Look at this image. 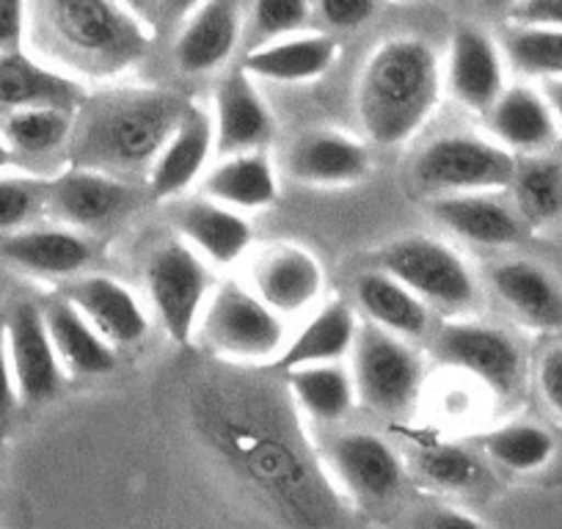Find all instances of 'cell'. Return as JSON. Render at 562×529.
I'll return each mask as SVG.
<instances>
[{
    "mask_svg": "<svg viewBox=\"0 0 562 529\" xmlns=\"http://www.w3.org/2000/svg\"><path fill=\"white\" fill-rule=\"evenodd\" d=\"M516 155L494 138L450 133L422 149L414 164V182L434 199L456 193H496L510 188Z\"/></svg>",
    "mask_w": 562,
    "mask_h": 529,
    "instance_id": "9c48e42d",
    "label": "cell"
},
{
    "mask_svg": "<svg viewBox=\"0 0 562 529\" xmlns=\"http://www.w3.org/2000/svg\"><path fill=\"white\" fill-rule=\"evenodd\" d=\"M204 0H155V14H153V29H180Z\"/></svg>",
    "mask_w": 562,
    "mask_h": 529,
    "instance_id": "bcb514c9",
    "label": "cell"
},
{
    "mask_svg": "<svg viewBox=\"0 0 562 529\" xmlns=\"http://www.w3.org/2000/svg\"><path fill=\"white\" fill-rule=\"evenodd\" d=\"M89 91L83 80L50 67L34 53L18 50L0 53V116L31 108H61L75 111L83 105Z\"/></svg>",
    "mask_w": 562,
    "mask_h": 529,
    "instance_id": "e0dca14e",
    "label": "cell"
},
{
    "mask_svg": "<svg viewBox=\"0 0 562 529\" xmlns=\"http://www.w3.org/2000/svg\"><path fill=\"white\" fill-rule=\"evenodd\" d=\"M29 31V0H0V53L23 47Z\"/></svg>",
    "mask_w": 562,
    "mask_h": 529,
    "instance_id": "ee69618b",
    "label": "cell"
},
{
    "mask_svg": "<svg viewBox=\"0 0 562 529\" xmlns=\"http://www.w3.org/2000/svg\"><path fill=\"white\" fill-rule=\"evenodd\" d=\"M42 315L69 375L97 378L116 367V348L61 293L42 304Z\"/></svg>",
    "mask_w": 562,
    "mask_h": 529,
    "instance_id": "83f0119b",
    "label": "cell"
},
{
    "mask_svg": "<svg viewBox=\"0 0 562 529\" xmlns=\"http://www.w3.org/2000/svg\"><path fill=\"white\" fill-rule=\"evenodd\" d=\"M502 56L524 78H562V31L510 23L502 34Z\"/></svg>",
    "mask_w": 562,
    "mask_h": 529,
    "instance_id": "8d00e7d4",
    "label": "cell"
},
{
    "mask_svg": "<svg viewBox=\"0 0 562 529\" xmlns=\"http://www.w3.org/2000/svg\"><path fill=\"white\" fill-rule=\"evenodd\" d=\"M436 221L447 226L461 240L477 246L499 248L510 246L521 237L524 221L496 193H456V196L434 199Z\"/></svg>",
    "mask_w": 562,
    "mask_h": 529,
    "instance_id": "4316f807",
    "label": "cell"
},
{
    "mask_svg": "<svg viewBox=\"0 0 562 529\" xmlns=\"http://www.w3.org/2000/svg\"><path fill=\"white\" fill-rule=\"evenodd\" d=\"M215 155L259 153L273 142V113L257 89V78L246 67H237L224 75L215 91Z\"/></svg>",
    "mask_w": 562,
    "mask_h": 529,
    "instance_id": "9a60e30c",
    "label": "cell"
},
{
    "mask_svg": "<svg viewBox=\"0 0 562 529\" xmlns=\"http://www.w3.org/2000/svg\"><path fill=\"white\" fill-rule=\"evenodd\" d=\"M124 7L130 9V12H135L138 14L140 20H144V23L149 25V29H153V14H155V0H122Z\"/></svg>",
    "mask_w": 562,
    "mask_h": 529,
    "instance_id": "c3c4849f",
    "label": "cell"
},
{
    "mask_svg": "<svg viewBox=\"0 0 562 529\" xmlns=\"http://www.w3.org/2000/svg\"><path fill=\"white\" fill-rule=\"evenodd\" d=\"M356 401L375 417L405 423L425 389V361L411 339L364 323L350 350Z\"/></svg>",
    "mask_w": 562,
    "mask_h": 529,
    "instance_id": "5b68a950",
    "label": "cell"
},
{
    "mask_svg": "<svg viewBox=\"0 0 562 529\" xmlns=\"http://www.w3.org/2000/svg\"><path fill=\"white\" fill-rule=\"evenodd\" d=\"M485 124L496 144L513 155H546L560 138L554 111L546 102L543 91L532 86H507L499 100L485 113Z\"/></svg>",
    "mask_w": 562,
    "mask_h": 529,
    "instance_id": "7402d4cb",
    "label": "cell"
},
{
    "mask_svg": "<svg viewBox=\"0 0 562 529\" xmlns=\"http://www.w3.org/2000/svg\"><path fill=\"white\" fill-rule=\"evenodd\" d=\"M480 447L491 463L513 474L540 472L549 466L557 452L554 436L535 423L499 425L480 436Z\"/></svg>",
    "mask_w": 562,
    "mask_h": 529,
    "instance_id": "e575fe53",
    "label": "cell"
},
{
    "mask_svg": "<svg viewBox=\"0 0 562 529\" xmlns=\"http://www.w3.org/2000/svg\"><path fill=\"white\" fill-rule=\"evenodd\" d=\"M445 89V67L430 42L392 36L381 42L356 86V111L364 136L378 147H397L425 127Z\"/></svg>",
    "mask_w": 562,
    "mask_h": 529,
    "instance_id": "277c9868",
    "label": "cell"
},
{
    "mask_svg": "<svg viewBox=\"0 0 562 529\" xmlns=\"http://www.w3.org/2000/svg\"><path fill=\"white\" fill-rule=\"evenodd\" d=\"M491 288L518 323L538 331L562 328V284L529 259H510L491 271Z\"/></svg>",
    "mask_w": 562,
    "mask_h": 529,
    "instance_id": "603a6c76",
    "label": "cell"
},
{
    "mask_svg": "<svg viewBox=\"0 0 562 529\" xmlns=\"http://www.w3.org/2000/svg\"><path fill=\"white\" fill-rule=\"evenodd\" d=\"M356 334H359L356 312L345 301H328L304 323L299 334L290 337L288 348L276 359V370L288 372L295 367L342 361L353 350Z\"/></svg>",
    "mask_w": 562,
    "mask_h": 529,
    "instance_id": "f546056e",
    "label": "cell"
},
{
    "mask_svg": "<svg viewBox=\"0 0 562 529\" xmlns=\"http://www.w3.org/2000/svg\"><path fill=\"white\" fill-rule=\"evenodd\" d=\"M414 529H488V524L480 521L477 516H472L463 507L436 505L416 516Z\"/></svg>",
    "mask_w": 562,
    "mask_h": 529,
    "instance_id": "7bdbcfd3",
    "label": "cell"
},
{
    "mask_svg": "<svg viewBox=\"0 0 562 529\" xmlns=\"http://www.w3.org/2000/svg\"><path fill=\"white\" fill-rule=\"evenodd\" d=\"M3 331H7L9 361H12L20 403L40 406V403L53 401L61 392L67 370H64L61 359L56 353V345L50 339V331L45 326L42 304L20 301L9 312Z\"/></svg>",
    "mask_w": 562,
    "mask_h": 529,
    "instance_id": "4fadbf2b",
    "label": "cell"
},
{
    "mask_svg": "<svg viewBox=\"0 0 562 529\" xmlns=\"http://www.w3.org/2000/svg\"><path fill=\"white\" fill-rule=\"evenodd\" d=\"M240 40V14L232 0H204L180 25L175 61L182 75H207L224 67Z\"/></svg>",
    "mask_w": 562,
    "mask_h": 529,
    "instance_id": "cb8c5ba5",
    "label": "cell"
},
{
    "mask_svg": "<svg viewBox=\"0 0 562 529\" xmlns=\"http://www.w3.org/2000/svg\"><path fill=\"white\" fill-rule=\"evenodd\" d=\"M91 257V243L69 226H23L0 235V259L31 277L75 279Z\"/></svg>",
    "mask_w": 562,
    "mask_h": 529,
    "instance_id": "d6986e66",
    "label": "cell"
},
{
    "mask_svg": "<svg viewBox=\"0 0 562 529\" xmlns=\"http://www.w3.org/2000/svg\"><path fill=\"white\" fill-rule=\"evenodd\" d=\"M144 196H149L147 185L138 188L133 180L69 166L56 180L45 182V213L69 229H100L133 213Z\"/></svg>",
    "mask_w": 562,
    "mask_h": 529,
    "instance_id": "7c38bea8",
    "label": "cell"
},
{
    "mask_svg": "<svg viewBox=\"0 0 562 529\" xmlns=\"http://www.w3.org/2000/svg\"><path fill=\"white\" fill-rule=\"evenodd\" d=\"M12 164H14L12 149H9V144L3 142V136H0V175H3V171H7Z\"/></svg>",
    "mask_w": 562,
    "mask_h": 529,
    "instance_id": "681fc988",
    "label": "cell"
},
{
    "mask_svg": "<svg viewBox=\"0 0 562 529\" xmlns=\"http://www.w3.org/2000/svg\"><path fill=\"white\" fill-rule=\"evenodd\" d=\"M34 53L72 78L108 80L153 47V29L122 0H29Z\"/></svg>",
    "mask_w": 562,
    "mask_h": 529,
    "instance_id": "7a4b0ae2",
    "label": "cell"
},
{
    "mask_svg": "<svg viewBox=\"0 0 562 529\" xmlns=\"http://www.w3.org/2000/svg\"><path fill=\"white\" fill-rule=\"evenodd\" d=\"M248 288L281 317L301 315L321 301L326 288L323 264L295 243H273L254 257Z\"/></svg>",
    "mask_w": 562,
    "mask_h": 529,
    "instance_id": "5bb4252c",
    "label": "cell"
},
{
    "mask_svg": "<svg viewBox=\"0 0 562 529\" xmlns=\"http://www.w3.org/2000/svg\"><path fill=\"white\" fill-rule=\"evenodd\" d=\"M61 295L113 345L130 348L149 334V317L133 293L111 277L67 279Z\"/></svg>",
    "mask_w": 562,
    "mask_h": 529,
    "instance_id": "ffe728a7",
    "label": "cell"
},
{
    "mask_svg": "<svg viewBox=\"0 0 562 529\" xmlns=\"http://www.w3.org/2000/svg\"><path fill=\"white\" fill-rule=\"evenodd\" d=\"M323 463L345 502L367 513H386L400 505L405 494L403 458L386 439L370 430H348L334 436L321 450Z\"/></svg>",
    "mask_w": 562,
    "mask_h": 529,
    "instance_id": "30bf717a",
    "label": "cell"
},
{
    "mask_svg": "<svg viewBox=\"0 0 562 529\" xmlns=\"http://www.w3.org/2000/svg\"><path fill=\"white\" fill-rule=\"evenodd\" d=\"M378 268L414 290L430 309L467 315L477 306L480 288L467 259L445 240L430 235H408L389 243L378 257Z\"/></svg>",
    "mask_w": 562,
    "mask_h": 529,
    "instance_id": "52a82bcc",
    "label": "cell"
},
{
    "mask_svg": "<svg viewBox=\"0 0 562 529\" xmlns=\"http://www.w3.org/2000/svg\"><path fill=\"white\" fill-rule=\"evenodd\" d=\"M177 229L182 240L196 248L210 264L229 268L246 257L254 243V229L240 210H232L215 199H191L177 210Z\"/></svg>",
    "mask_w": 562,
    "mask_h": 529,
    "instance_id": "d4e9b609",
    "label": "cell"
},
{
    "mask_svg": "<svg viewBox=\"0 0 562 529\" xmlns=\"http://www.w3.org/2000/svg\"><path fill=\"white\" fill-rule=\"evenodd\" d=\"M182 406L191 439L262 521L273 529L350 527L348 502L284 378L215 359L191 372Z\"/></svg>",
    "mask_w": 562,
    "mask_h": 529,
    "instance_id": "6da1fadb",
    "label": "cell"
},
{
    "mask_svg": "<svg viewBox=\"0 0 562 529\" xmlns=\"http://www.w3.org/2000/svg\"><path fill=\"white\" fill-rule=\"evenodd\" d=\"M75 127V111L61 108H31L0 116V136L14 158H45L69 147Z\"/></svg>",
    "mask_w": 562,
    "mask_h": 529,
    "instance_id": "836d02e7",
    "label": "cell"
},
{
    "mask_svg": "<svg viewBox=\"0 0 562 529\" xmlns=\"http://www.w3.org/2000/svg\"><path fill=\"white\" fill-rule=\"evenodd\" d=\"M513 202L521 221L535 229L562 218V164L546 155H527L516 160L510 182Z\"/></svg>",
    "mask_w": 562,
    "mask_h": 529,
    "instance_id": "d6a6232c",
    "label": "cell"
},
{
    "mask_svg": "<svg viewBox=\"0 0 562 529\" xmlns=\"http://www.w3.org/2000/svg\"><path fill=\"white\" fill-rule=\"evenodd\" d=\"M540 397L557 419H562V345H554L543 353L538 364Z\"/></svg>",
    "mask_w": 562,
    "mask_h": 529,
    "instance_id": "60d3db41",
    "label": "cell"
},
{
    "mask_svg": "<svg viewBox=\"0 0 562 529\" xmlns=\"http://www.w3.org/2000/svg\"><path fill=\"white\" fill-rule=\"evenodd\" d=\"M215 153V127L213 113L207 108L188 102L177 122L175 133L164 149L158 153L155 164L147 171V193L155 202L182 196L191 185L204 177L210 155Z\"/></svg>",
    "mask_w": 562,
    "mask_h": 529,
    "instance_id": "2e32d148",
    "label": "cell"
},
{
    "mask_svg": "<svg viewBox=\"0 0 562 529\" xmlns=\"http://www.w3.org/2000/svg\"><path fill=\"white\" fill-rule=\"evenodd\" d=\"M18 408H20V392H18V383H14L12 361H9L7 331H3V326H0V439L12 430Z\"/></svg>",
    "mask_w": 562,
    "mask_h": 529,
    "instance_id": "b9f144b4",
    "label": "cell"
},
{
    "mask_svg": "<svg viewBox=\"0 0 562 529\" xmlns=\"http://www.w3.org/2000/svg\"><path fill=\"white\" fill-rule=\"evenodd\" d=\"M356 306L367 323L403 339H422L430 328V306L392 273L364 271L356 279Z\"/></svg>",
    "mask_w": 562,
    "mask_h": 529,
    "instance_id": "f1b7e54d",
    "label": "cell"
},
{
    "mask_svg": "<svg viewBox=\"0 0 562 529\" xmlns=\"http://www.w3.org/2000/svg\"><path fill=\"white\" fill-rule=\"evenodd\" d=\"M317 7L334 31H356L375 14V0H317Z\"/></svg>",
    "mask_w": 562,
    "mask_h": 529,
    "instance_id": "ab89813d",
    "label": "cell"
},
{
    "mask_svg": "<svg viewBox=\"0 0 562 529\" xmlns=\"http://www.w3.org/2000/svg\"><path fill=\"white\" fill-rule=\"evenodd\" d=\"M339 45L328 34H293L268 45L251 47L243 67L257 80L273 83H310L337 64Z\"/></svg>",
    "mask_w": 562,
    "mask_h": 529,
    "instance_id": "484cf974",
    "label": "cell"
},
{
    "mask_svg": "<svg viewBox=\"0 0 562 529\" xmlns=\"http://www.w3.org/2000/svg\"><path fill=\"white\" fill-rule=\"evenodd\" d=\"M436 361L474 383L494 401H510L524 383V356L516 339L485 323H447L434 345Z\"/></svg>",
    "mask_w": 562,
    "mask_h": 529,
    "instance_id": "8fae6325",
    "label": "cell"
},
{
    "mask_svg": "<svg viewBox=\"0 0 562 529\" xmlns=\"http://www.w3.org/2000/svg\"><path fill=\"white\" fill-rule=\"evenodd\" d=\"M507 18L516 25H546L562 31V0H518Z\"/></svg>",
    "mask_w": 562,
    "mask_h": 529,
    "instance_id": "f6af8a7d",
    "label": "cell"
},
{
    "mask_svg": "<svg viewBox=\"0 0 562 529\" xmlns=\"http://www.w3.org/2000/svg\"><path fill=\"white\" fill-rule=\"evenodd\" d=\"M149 304L171 342L188 348L196 339L199 320L215 290L213 268L186 240L160 243L147 259Z\"/></svg>",
    "mask_w": 562,
    "mask_h": 529,
    "instance_id": "ba28073f",
    "label": "cell"
},
{
    "mask_svg": "<svg viewBox=\"0 0 562 529\" xmlns=\"http://www.w3.org/2000/svg\"><path fill=\"white\" fill-rule=\"evenodd\" d=\"M483 3L488 9H507V12H510V9L516 7L518 0H483Z\"/></svg>",
    "mask_w": 562,
    "mask_h": 529,
    "instance_id": "f907efd6",
    "label": "cell"
},
{
    "mask_svg": "<svg viewBox=\"0 0 562 529\" xmlns=\"http://www.w3.org/2000/svg\"><path fill=\"white\" fill-rule=\"evenodd\" d=\"M188 102V97L169 89H113L89 94L75 113L67 147L69 166L122 180L147 177Z\"/></svg>",
    "mask_w": 562,
    "mask_h": 529,
    "instance_id": "3957f363",
    "label": "cell"
},
{
    "mask_svg": "<svg viewBox=\"0 0 562 529\" xmlns=\"http://www.w3.org/2000/svg\"><path fill=\"white\" fill-rule=\"evenodd\" d=\"M284 381H288L301 414L310 417L312 423H342L359 403L350 367H345L342 361L295 367V370L284 372Z\"/></svg>",
    "mask_w": 562,
    "mask_h": 529,
    "instance_id": "1f68e13d",
    "label": "cell"
},
{
    "mask_svg": "<svg viewBox=\"0 0 562 529\" xmlns=\"http://www.w3.org/2000/svg\"><path fill=\"white\" fill-rule=\"evenodd\" d=\"M540 91H543L546 102H549V108L554 111L557 127H560V136H562V78L543 80V89Z\"/></svg>",
    "mask_w": 562,
    "mask_h": 529,
    "instance_id": "7dc6e473",
    "label": "cell"
},
{
    "mask_svg": "<svg viewBox=\"0 0 562 529\" xmlns=\"http://www.w3.org/2000/svg\"><path fill=\"white\" fill-rule=\"evenodd\" d=\"M312 14V0H254L251 31L254 45L284 40L299 34Z\"/></svg>",
    "mask_w": 562,
    "mask_h": 529,
    "instance_id": "74e56055",
    "label": "cell"
},
{
    "mask_svg": "<svg viewBox=\"0 0 562 529\" xmlns=\"http://www.w3.org/2000/svg\"><path fill=\"white\" fill-rule=\"evenodd\" d=\"M196 337L210 353L229 364L265 367L288 348V320L270 309L251 288L224 282L213 290L199 320Z\"/></svg>",
    "mask_w": 562,
    "mask_h": 529,
    "instance_id": "8992f818",
    "label": "cell"
},
{
    "mask_svg": "<svg viewBox=\"0 0 562 529\" xmlns=\"http://www.w3.org/2000/svg\"><path fill=\"white\" fill-rule=\"evenodd\" d=\"M370 169L367 144L339 130H310L288 153V175L306 185H353Z\"/></svg>",
    "mask_w": 562,
    "mask_h": 529,
    "instance_id": "44dd1931",
    "label": "cell"
},
{
    "mask_svg": "<svg viewBox=\"0 0 562 529\" xmlns=\"http://www.w3.org/2000/svg\"><path fill=\"white\" fill-rule=\"evenodd\" d=\"M45 210V182L0 175V235L29 226Z\"/></svg>",
    "mask_w": 562,
    "mask_h": 529,
    "instance_id": "f35d334b",
    "label": "cell"
},
{
    "mask_svg": "<svg viewBox=\"0 0 562 529\" xmlns=\"http://www.w3.org/2000/svg\"><path fill=\"white\" fill-rule=\"evenodd\" d=\"M202 193L232 210H262L279 196V177L265 149L229 155L204 171Z\"/></svg>",
    "mask_w": 562,
    "mask_h": 529,
    "instance_id": "4dcf8cb0",
    "label": "cell"
},
{
    "mask_svg": "<svg viewBox=\"0 0 562 529\" xmlns=\"http://www.w3.org/2000/svg\"><path fill=\"white\" fill-rule=\"evenodd\" d=\"M416 477L447 494H474L485 483V466L472 450L450 441H428L411 455Z\"/></svg>",
    "mask_w": 562,
    "mask_h": 529,
    "instance_id": "d590c367",
    "label": "cell"
},
{
    "mask_svg": "<svg viewBox=\"0 0 562 529\" xmlns=\"http://www.w3.org/2000/svg\"><path fill=\"white\" fill-rule=\"evenodd\" d=\"M505 64L502 47L483 29L461 25L450 42L445 83L467 111L485 116L507 89Z\"/></svg>",
    "mask_w": 562,
    "mask_h": 529,
    "instance_id": "ac0fdd59",
    "label": "cell"
}]
</instances>
